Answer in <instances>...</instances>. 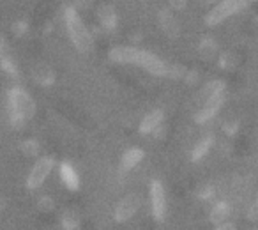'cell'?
Here are the masks:
<instances>
[{"label": "cell", "instance_id": "f546056e", "mask_svg": "<svg viewBox=\"0 0 258 230\" xmlns=\"http://www.w3.org/2000/svg\"><path fill=\"white\" fill-rule=\"evenodd\" d=\"M90 2H92V0H76V6H83V8H87Z\"/></svg>", "mask_w": 258, "mask_h": 230}, {"label": "cell", "instance_id": "4dcf8cb0", "mask_svg": "<svg viewBox=\"0 0 258 230\" xmlns=\"http://www.w3.org/2000/svg\"><path fill=\"white\" fill-rule=\"evenodd\" d=\"M198 2H200L202 6H212L214 4V0H198Z\"/></svg>", "mask_w": 258, "mask_h": 230}, {"label": "cell", "instance_id": "83f0119b", "mask_svg": "<svg viewBox=\"0 0 258 230\" xmlns=\"http://www.w3.org/2000/svg\"><path fill=\"white\" fill-rule=\"evenodd\" d=\"M237 128H239V124H237V123H226L225 126H223V130H225L228 135H235Z\"/></svg>", "mask_w": 258, "mask_h": 230}, {"label": "cell", "instance_id": "cb8c5ba5", "mask_svg": "<svg viewBox=\"0 0 258 230\" xmlns=\"http://www.w3.org/2000/svg\"><path fill=\"white\" fill-rule=\"evenodd\" d=\"M246 216H247V219H249V221H258V198L249 205Z\"/></svg>", "mask_w": 258, "mask_h": 230}, {"label": "cell", "instance_id": "52a82bcc", "mask_svg": "<svg viewBox=\"0 0 258 230\" xmlns=\"http://www.w3.org/2000/svg\"><path fill=\"white\" fill-rule=\"evenodd\" d=\"M140 204H142V200H140V197H138L137 193L125 195V197L117 204V207H115V212H113L115 221H117V223L129 221V219L137 214L138 209H140Z\"/></svg>", "mask_w": 258, "mask_h": 230}, {"label": "cell", "instance_id": "30bf717a", "mask_svg": "<svg viewBox=\"0 0 258 230\" xmlns=\"http://www.w3.org/2000/svg\"><path fill=\"white\" fill-rule=\"evenodd\" d=\"M60 179L62 183L66 184L69 191H76L80 188V177H78V172L73 168V165L69 161H64L60 163Z\"/></svg>", "mask_w": 258, "mask_h": 230}, {"label": "cell", "instance_id": "8fae6325", "mask_svg": "<svg viewBox=\"0 0 258 230\" xmlns=\"http://www.w3.org/2000/svg\"><path fill=\"white\" fill-rule=\"evenodd\" d=\"M163 110H152L151 113H147L144 117V121L140 123V133H144V135H149V133H154L156 130H158L159 126H161V123H163Z\"/></svg>", "mask_w": 258, "mask_h": 230}, {"label": "cell", "instance_id": "2e32d148", "mask_svg": "<svg viewBox=\"0 0 258 230\" xmlns=\"http://www.w3.org/2000/svg\"><path fill=\"white\" fill-rule=\"evenodd\" d=\"M228 216H230V205L226 202H218L211 211V221L218 226L221 223H225L228 219Z\"/></svg>", "mask_w": 258, "mask_h": 230}, {"label": "cell", "instance_id": "9a60e30c", "mask_svg": "<svg viewBox=\"0 0 258 230\" xmlns=\"http://www.w3.org/2000/svg\"><path fill=\"white\" fill-rule=\"evenodd\" d=\"M212 144H214V137H212V135H207V137L200 138V140L195 144L193 151H191V159H193V161H198V159H202L209 151H211Z\"/></svg>", "mask_w": 258, "mask_h": 230}, {"label": "cell", "instance_id": "6da1fadb", "mask_svg": "<svg viewBox=\"0 0 258 230\" xmlns=\"http://www.w3.org/2000/svg\"><path fill=\"white\" fill-rule=\"evenodd\" d=\"M111 62L117 64H135L138 68H144L154 76H168V64L156 57L154 53L147 50H137L131 46H115L108 53Z\"/></svg>", "mask_w": 258, "mask_h": 230}, {"label": "cell", "instance_id": "ac0fdd59", "mask_svg": "<svg viewBox=\"0 0 258 230\" xmlns=\"http://www.w3.org/2000/svg\"><path fill=\"white\" fill-rule=\"evenodd\" d=\"M221 92H225V82H223V80H212V82H209L207 85L202 89L200 97L205 101V99H209V97L216 96V94H221Z\"/></svg>", "mask_w": 258, "mask_h": 230}, {"label": "cell", "instance_id": "ffe728a7", "mask_svg": "<svg viewBox=\"0 0 258 230\" xmlns=\"http://www.w3.org/2000/svg\"><path fill=\"white\" fill-rule=\"evenodd\" d=\"M22 152L25 156H36L37 152H39V142L34 140V138H29V140H25L22 144Z\"/></svg>", "mask_w": 258, "mask_h": 230}, {"label": "cell", "instance_id": "5b68a950", "mask_svg": "<svg viewBox=\"0 0 258 230\" xmlns=\"http://www.w3.org/2000/svg\"><path fill=\"white\" fill-rule=\"evenodd\" d=\"M53 166H55V159L50 158V156L37 159V161L34 163L32 170H30L29 177H27V188H29L30 191H34V190H37V188L43 186L44 181L50 177Z\"/></svg>", "mask_w": 258, "mask_h": 230}, {"label": "cell", "instance_id": "8992f818", "mask_svg": "<svg viewBox=\"0 0 258 230\" xmlns=\"http://www.w3.org/2000/svg\"><path fill=\"white\" fill-rule=\"evenodd\" d=\"M151 209L156 221H165L166 218V193L161 181L154 179L151 183Z\"/></svg>", "mask_w": 258, "mask_h": 230}, {"label": "cell", "instance_id": "f1b7e54d", "mask_svg": "<svg viewBox=\"0 0 258 230\" xmlns=\"http://www.w3.org/2000/svg\"><path fill=\"white\" fill-rule=\"evenodd\" d=\"M6 50H8V41H6L4 37L0 36V57H4Z\"/></svg>", "mask_w": 258, "mask_h": 230}, {"label": "cell", "instance_id": "5bb4252c", "mask_svg": "<svg viewBox=\"0 0 258 230\" xmlns=\"http://www.w3.org/2000/svg\"><path fill=\"white\" fill-rule=\"evenodd\" d=\"M32 76L39 85H51L55 82V73L50 66L46 64H37L32 69Z\"/></svg>", "mask_w": 258, "mask_h": 230}, {"label": "cell", "instance_id": "e0dca14e", "mask_svg": "<svg viewBox=\"0 0 258 230\" xmlns=\"http://www.w3.org/2000/svg\"><path fill=\"white\" fill-rule=\"evenodd\" d=\"M216 53H218V44H216V41H212L211 37L202 39L200 46H198V55H200L204 61H212Z\"/></svg>", "mask_w": 258, "mask_h": 230}, {"label": "cell", "instance_id": "7c38bea8", "mask_svg": "<svg viewBox=\"0 0 258 230\" xmlns=\"http://www.w3.org/2000/svg\"><path fill=\"white\" fill-rule=\"evenodd\" d=\"M144 158H145V152L142 151L140 147H131V149H127V151L124 152V156H122V161H120L122 170H124V172H129V170H133L135 166H137L138 163H140Z\"/></svg>", "mask_w": 258, "mask_h": 230}, {"label": "cell", "instance_id": "277c9868", "mask_svg": "<svg viewBox=\"0 0 258 230\" xmlns=\"http://www.w3.org/2000/svg\"><path fill=\"white\" fill-rule=\"evenodd\" d=\"M254 0H221L219 4H216L211 11L205 15V25L207 27H216L219 23H223L226 18L237 15L242 9L249 8Z\"/></svg>", "mask_w": 258, "mask_h": 230}, {"label": "cell", "instance_id": "9c48e42d", "mask_svg": "<svg viewBox=\"0 0 258 230\" xmlns=\"http://www.w3.org/2000/svg\"><path fill=\"white\" fill-rule=\"evenodd\" d=\"M159 25H161L163 32L166 34L168 37H179V32H180V27L177 23V18L173 16L172 9H163L159 11Z\"/></svg>", "mask_w": 258, "mask_h": 230}, {"label": "cell", "instance_id": "d4e9b609", "mask_svg": "<svg viewBox=\"0 0 258 230\" xmlns=\"http://www.w3.org/2000/svg\"><path fill=\"white\" fill-rule=\"evenodd\" d=\"M27 29H29V25H27V22H16L15 25H13V32H15V36H18V37H22L23 34L27 32Z\"/></svg>", "mask_w": 258, "mask_h": 230}, {"label": "cell", "instance_id": "d6986e66", "mask_svg": "<svg viewBox=\"0 0 258 230\" xmlns=\"http://www.w3.org/2000/svg\"><path fill=\"white\" fill-rule=\"evenodd\" d=\"M0 69H2V71H6L8 75H11V76H18V68H16V64L13 62V59L8 57V55L0 57Z\"/></svg>", "mask_w": 258, "mask_h": 230}, {"label": "cell", "instance_id": "4fadbf2b", "mask_svg": "<svg viewBox=\"0 0 258 230\" xmlns=\"http://www.w3.org/2000/svg\"><path fill=\"white\" fill-rule=\"evenodd\" d=\"M97 18L103 29L106 30H113L117 27V13L111 6H101L99 11H97Z\"/></svg>", "mask_w": 258, "mask_h": 230}, {"label": "cell", "instance_id": "ba28073f", "mask_svg": "<svg viewBox=\"0 0 258 230\" xmlns=\"http://www.w3.org/2000/svg\"><path fill=\"white\" fill-rule=\"evenodd\" d=\"M223 103H225V92L216 94V96L205 99L204 101V106H202L200 110L197 111V115H195V121H197L198 124L209 123V121L214 119L216 115H218V111L221 110Z\"/></svg>", "mask_w": 258, "mask_h": 230}, {"label": "cell", "instance_id": "3957f363", "mask_svg": "<svg viewBox=\"0 0 258 230\" xmlns=\"http://www.w3.org/2000/svg\"><path fill=\"white\" fill-rule=\"evenodd\" d=\"M64 20H66V29H68L69 39L75 44V48L80 53H90L94 48V39L90 36L89 29L83 23L82 16L78 15L76 8L68 6L64 9Z\"/></svg>", "mask_w": 258, "mask_h": 230}, {"label": "cell", "instance_id": "484cf974", "mask_svg": "<svg viewBox=\"0 0 258 230\" xmlns=\"http://www.w3.org/2000/svg\"><path fill=\"white\" fill-rule=\"evenodd\" d=\"M198 195H200L202 198H205V200H207V198H211L212 195H214V190H212L211 186H204L202 190H198Z\"/></svg>", "mask_w": 258, "mask_h": 230}, {"label": "cell", "instance_id": "44dd1931", "mask_svg": "<svg viewBox=\"0 0 258 230\" xmlns=\"http://www.w3.org/2000/svg\"><path fill=\"white\" fill-rule=\"evenodd\" d=\"M235 62H237V57L232 53V51H226V53H223L221 59H219L221 69H232L233 66H235Z\"/></svg>", "mask_w": 258, "mask_h": 230}, {"label": "cell", "instance_id": "4316f807", "mask_svg": "<svg viewBox=\"0 0 258 230\" xmlns=\"http://www.w3.org/2000/svg\"><path fill=\"white\" fill-rule=\"evenodd\" d=\"M187 4V0H170V6H172V9H177V11H180V9H184Z\"/></svg>", "mask_w": 258, "mask_h": 230}, {"label": "cell", "instance_id": "7a4b0ae2", "mask_svg": "<svg viewBox=\"0 0 258 230\" xmlns=\"http://www.w3.org/2000/svg\"><path fill=\"white\" fill-rule=\"evenodd\" d=\"M8 111L13 128H22L36 113V103L22 87H13L8 92Z\"/></svg>", "mask_w": 258, "mask_h": 230}, {"label": "cell", "instance_id": "7402d4cb", "mask_svg": "<svg viewBox=\"0 0 258 230\" xmlns=\"http://www.w3.org/2000/svg\"><path fill=\"white\" fill-rule=\"evenodd\" d=\"M37 207H39V211H43V212H50V211H53V209H55V202H53V198H50V197H43V198H39V202H37Z\"/></svg>", "mask_w": 258, "mask_h": 230}, {"label": "cell", "instance_id": "603a6c76", "mask_svg": "<svg viewBox=\"0 0 258 230\" xmlns=\"http://www.w3.org/2000/svg\"><path fill=\"white\" fill-rule=\"evenodd\" d=\"M62 226L64 228H80V223H78V219L75 218V216H69V214H66L64 218H62Z\"/></svg>", "mask_w": 258, "mask_h": 230}]
</instances>
